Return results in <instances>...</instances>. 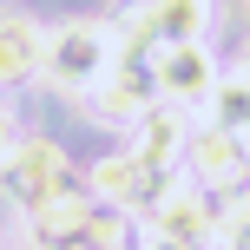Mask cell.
Wrapping results in <instances>:
<instances>
[{"label": "cell", "instance_id": "obj_1", "mask_svg": "<svg viewBox=\"0 0 250 250\" xmlns=\"http://www.w3.org/2000/svg\"><path fill=\"white\" fill-rule=\"evenodd\" d=\"M112 33H105V20H66L46 33V53H40V73H46L53 92H66V99H86L92 86H99L105 73H112Z\"/></svg>", "mask_w": 250, "mask_h": 250}, {"label": "cell", "instance_id": "obj_8", "mask_svg": "<svg viewBox=\"0 0 250 250\" xmlns=\"http://www.w3.org/2000/svg\"><path fill=\"white\" fill-rule=\"evenodd\" d=\"M191 132H198V119H191L185 105H158V112H145L132 125V145L125 151H138V158L158 165V171H178L185 151H191Z\"/></svg>", "mask_w": 250, "mask_h": 250}, {"label": "cell", "instance_id": "obj_6", "mask_svg": "<svg viewBox=\"0 0 250 250\" xmlns=\"http://www.w3.org/2000/svg\"><path fill=\"white\" fill-rule=\"evenodd\" d=\"M165 92H158V73L151 60H112V73L86 92V112L99 125H138L145 112H158Z\"/></svg>", "mask_w": 250, "mask_h": 250}, {"label": "cell", "instance_id": "obj_10", "mask_svg": "<svg viewBox=\"0 0 250 250\" xmlns=\"http://www.w3.org/2000/svg\"><path fill=\"white\" fill-rule=\"evenodd\" d=\"M151 20V40L158 46H185V40H204L211 26V0H138Z\"/></svg>", "mask_w": 250, "mask_h": 250}, {"label": "cell", "instance_id": "obj_2", "mask_svg": "<svg viewBox=\"0 0 250 250\" xmlns=\"http://www.w3.org/2000/svg\"><path fill=\"white\" fill-rule=\"evenodd\" d=\"M138 244H151V250H217V198L204 185L178 178L165 191V204L138 224Z\"/></svg>", "mask_w": 250, "mask_h": 250}, {"label": "cell", "instance_id": "obj_3", "mask_svg": "<svg viewBox=\"0 0 250 250\" xmlns=\"http://www.w3.org/2000/svg\"><path fill=\"white\" fill-rule=\"evenodd\" d=\"M171 185H178V171H158V165H145L138 151H112V158H99L86 171V191L99 204H112V211H125L132 224H145V217L165 204Z\"/></svg>", "mask_w": 250, "mask_h": 250}, {"label": "cell", "instance_id": "obj_9", "mask_svg": "<svg viewBox=\"0 0 250 250\" xmlns=\"http://www.w3.org/2000/svg\"><path fill=\"white\" fill-rule=\"evenodd\" d=\"M40 53H46V26H40L33 13L7 7V13H0V86L33 79L40 73Z\"/></svg>", "mask_w": 250, "mask_h": 250}, {"label": "cell", "instance_id": "obj_15", "mask_svg": "<svg viewBox=\"0 0 250 250\" xmlns=\"http://www.w3.org/2000/svg\"><path fill=\"white\" fill-rule=\"evenodd\" d=\"M138 250H151V244H138Z\"/></svg>", "mask_w": 250, "mask_h": 250}, {"label": "cell", "instance_id": "obj_12", "mask_svg": "<svg viewBox=\"0 0 250 250\" xmlns=\"http://www.w3.org/2000/svg\"><path fill=\"white\" fill-rule=\"evenodd\" d=\"M217 250H250V191L217 198Z\"/></svg>", "mask_w": 250, "mask_h": 250}, {"label": "cell", "instance_id": "obj_13", "mask_svg": "<svg viewBox=\"0 0 250 250\" xmlns=\"http://www.w3.org/2000/svg\"><path fill=\"white\" fill-rule=\"evenodd\" d=\"M13 145H20V138H13V112H7V105H0V171H7V158H13Z\"/></svg>", "mask_w": 250, "mask_h": 250}, {"label": "cell", "instance_id": "obj_4", "mask_svg": "<svg viewBox=\"0 0 250 250\" xmlns=\"http://www.w3.org/2000/svg\"><path fill=\"white\" fill-rule=\"evenodd\" d=\"M7 191L33 211V204H53V198H73V191H86V178L73 171V158H66V145H53V138H20L7 158Z\"/></svg>", "mask_w": 250, "mask_h": 250}, {"label": "cell", "instance_id": "obj_14", "mask_svg": "<svg viewBox=\"0 0 250 250\" xmlns=\"http://www.w3.org/2000/svg\"><path fill=\"white\" fill-rule=\"evenodd\" d=\"M237 73H244V79H250V46H244V60H237Z\"/></svg>", "mask_w": 250, "mask_h": 250}, {"label": "cell", "instance_id": "obj_7", "mask_svg": "<svg viewBox=\"0 0 250 250\" xmlns=\"http://www.w3.org/2000/svg\"><path fill=\"white\" fill-rule=\"evenodd\" d=\"M151 73H158L165 105H185V112H204V105H211V92H217V60H211V46H204V40L158 46Z\"/></svg>", "mask_w": 250, "mask_h": 250}, {"label": "cell", "instance_id": "obj_5", "mask_svg": "<svg viewBox=\"0 0 250 250\" xmlns=\"http://www.w3.org/2000/svg\"><path fill=\"white\" fill-rule=\"evenodd\" d=\"M185 171H191V185H204L211 198H237V191H250V138L204 119L198 132H191Z\"/></svg>", "mask_w": 250, "mask_h": 250}, {"label": "cell", "instance_id": "obj_11", "mask_svg": "<svg viewBox=\"0 0 250 250\" xmlns=\"http://www.w3.org/2000/svg\"><path fill=\"white\" fill-rule=\"evenodd\" d=\"M204 119L250 138V79L244 73H217V92H211V105H204Z\"/></svg>", "mask_w": 250, "mask_h": 250}]
</instances>
